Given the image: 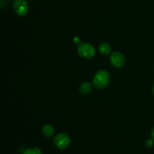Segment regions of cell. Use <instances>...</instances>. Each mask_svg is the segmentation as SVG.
Here are the masks:
<instances>
[{
    "label": "cell",
    "instance_id": "cell-2",
    "mask_svg": "<svg viewBox=\"0 0 154 154\" xmlns=\"http://www.w3.org/2000/svg\"><path fill=\"white\" fill-rule=\"evenodd\" d=\"M78 53L81 57L84 59L93 58L96 54L94 47L89 43L80 44L78 48Z\"/></svg>",
    "mask_w": 154,
    "mask_h": 154
},
{
    "label": "cell",
    "instance_id": "cell-7",
    "mask_svg": "<svg viewBox=\"0 0 154 154\" xmlns=\"http://www.w3.org/2000/svg\"><path fill=\"white\" fill-rule=\"evenodd\" d=\"M99 50L100 51V53L104 55H108L111 53V47L107 42H102L99 45Z\"/></svg>",
    "mask_w": 154,
    "mask_h": 154
},
{
    "label": "cell",
    "instance_id": "cell-4",
    "mask_svg": "<svg viewBox=\"0 0 154 154\" xmlns=\"http://www.w3.org/2000/svg\"><path fill=\"white\" fill-rule=\"evenodd\" d=\"M14 10L18 16H25L29 12V6L25 0H15L13 4Z\"/></svg>",
    "mask_w": 154,
    "mask_h": 154
},
{
    "label": "cell",
    "instance_id": "cell-9",
    "mask_svg": "<svg viewBox=\"0 0 154 154\" xmlns=\"http://www.w3.org/2000/svg\"><path fill=\"white\" fill-rule=\"evenodd\" d=\"M23 154H42V152L39 148L33 147L26 149L23 152Z\"/></svg>",
    "mask_w": 154,
    "mask_h": 154
},
{
    "label": "cell",
    "instance_id": "cell-12",
    "mask_svg": "<svg viewBox=\"0 0 154 154\" xmlns=\"http://www.w3.org/2000/svg\"><path fill=\"white\" fill-rule=\"evenodd\" d=\"M153 95H154V86H153Z\"/></svg>",
    "mask_w": 154,
    "mask_h": 154
},
{
    "label": "cell",
    "instance_id": "cell-11",
    "mask_svg": "<svg viewBox=\"0 0 154 154\" xmlns=\"http://www.w3.org/2000/svg\"><path fill=\"white\" fill-rule=\"evenodd\" d=\"M151 138L154 140V127L153 129H152V131H151Z\"/></svg>",
    "mask_w": 154,
    "mask_h": 154
},
{
    "label": "cell",
    "instance_id": "cell-10",
    "mask_svg": "<svg viewBox=\"0 0 154 154\" xmlns=\"http://www.w3.org/2000/svg\"><path fill=\"white\" fill-rule=\"evenodd\" d=\"M153 141L154 140L153 139H149V140H147V141H146V146H147V147H150V146H152L153 145Z\"/></svg>",
    "mask_w": 154,
    "mask_h": 154
},
{
    "label": "cell",
    "instance_id": "cell-5",
    "mask_svg": "<svg viewBox=\"0 0 154 154\" xmlns=\"http://www.w3.org/2000/svg\"><path fill=\"white\" fill-rule=\"evenodd\" d=\"M111 63L117 68L123 67L126 63L125 56L119 51H115L111 55Z\"/></svg>",
    "mask_w": 154,
    "mask_h": 154
},
{
    "label": "cell",
    "instance_id": "cell-8",
    "mask_svg": "<svg viewBox=\"0 0 154 154\" xmlns=\"http://www.w3.org/2000/svg\"><path fill=\"white\" fill-rule=\"evenodd\" d=\"M92 88H93V86H92L91 83L88 82H83L80 85L79 90L84 95H87L90 92H91Z\"/></svg>",
    "mask_w": 154,
    "mask_h": 154
},
{
    "label": "cell",
    "instance_id": "cell-1",
    "mask_svg": "<svg viewBox=\"0 0 154 154\" xmlns=\"http://www.w3.org/2000/svg\"><path fill=\"white\" fill-rule=\"evenodd\" d=\"M93 85L97 89H104L110 84V75L107 71L99 70L93 80Z\"/></svg>",
    "mask_w": 154,
    "mask_h": 154
},
{
    "label": "cell",
    "instance_id": "cell-3",
    "mask_svg": "<svg viewBox=\"0 0 154 154\" xmlns=\"http://www.w3.org/2000/svg\"><path fill=\"white\" fill-rule=\"evenodd\" d=\"M54 143L58 149H65L70 144V138L68 134L65 133H60L54 137Z\"/></svg>",
    "mask_w": 154,
    "mask_h": 154
},
{
    "label": "cell",
    "instance_id": "cell-6",
    "mask_svg": "<svg viewBox=\"0 0 154 154\" xmlns=\"http://www.w3.org/2000/svg\"><path fill=\"white\" fill-rule=\"evenodd\" d=\"M42 133L47 137H51L54 134V127L49 124H46L42 127Z\"/></svg>",
    "mask_w": 154,
    "mask_h": 154
}]
</instances>
